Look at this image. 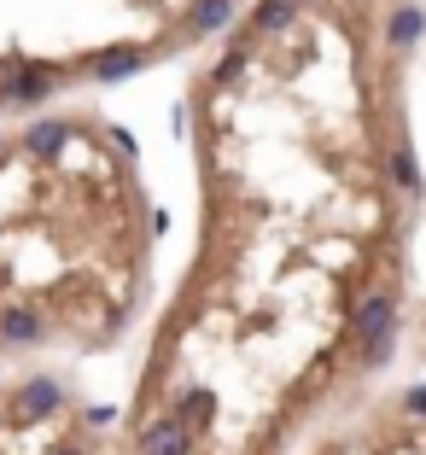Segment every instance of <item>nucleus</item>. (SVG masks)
<instances>
[{
	"label": "nucleus",
	"instance_id": "3",
	"mask_svg": "<svg viewBox=\"0 0 426 455\" xmlns=\"http://www.w3.org/2000/svg\"><path fill=\"white\" fill-rule=\"evenodd\" d=\"M252 0H0V129L216 47Z\"/></svg>",
	"mask_w": 426,
	"mask_h": 455
},
{
	"label": "nucleus",
	"instance_id": "5",
	"mask_svg": "<svg viewBox=\"0 0 426 455\" xmlns=\"http://www.w3.org/2000/svg\"><path fill=\"white\" fill-rule=\"evenodd\" d=\"M280 455H426V379L380 386Z\"/></svg>",
	"mask_w": 426,
	"mask_h": 455
},
{
	"label": "nucleus",
	"instance_id": "2",
	"mask_svg": "<svg viewBox=\"0 0 426 455\" xmlns=\"http://www.w3.org/2000/svg\"><path fill=\"white\" fill-rule=\"evenodd\" d=\"M158 234L123 123L65 106L0 129V333L24 362L117 356L152 304Z\"/></svg>",
	"mask_w": 426,
	"mask_h": 455
},
{
	"label": "nucleus",
	"instance_id": "6",
	"mask_svg": "<svg viewBox=\"0 0 426 455\" xmlns=\"http://www.w3.org/2000/svg\"><path fill=\"white\" fill-rule=\"evenodd\" d=\"M409 350H414V362H421V379H426V292L414 298V309H409Z\"/></svg>",
	"mask_w": 426,
	"mask_h": 455
},
{
	"label": "nucleus",
	"instance_id": "1",
	"mask_svg": "<svg viewBox=\"0 0 426 455\" xmlns=\"http://www.w3.org/2000/svg\"><path fill=\"white\" fill-rule=\"evenodd\" d=\"M421 0H252L187 82L199 228L117 455H280L409 350Z\"/></svg>",
	"mask_w": 426,
	"mask_h": 455
},
{
	"label": "nucleus",
	"instance_id": "4",
	"mask_svg": "<svg viewBox=\"0 0 426 455\" xmlns=\"http://www.w3.org/2000/svg\"><path fill=\"white\" fill-rule=\"evenodd\" d=\"M0 455H117V415H100L76 374L24 362L0 333Z\"/></svg>",
	"mask_w": 426,
	"mask_h": 455
}]
</instances>
